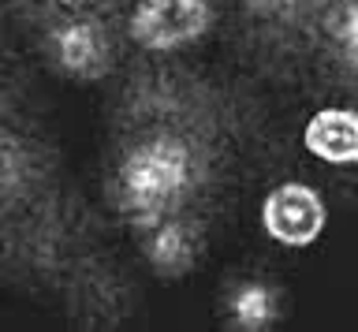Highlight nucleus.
<instances>
[{"label": "nucleus", "mask_w": 358, "mask_h": 332, "mask_svg": "<svg viewBox=\"0 0 358 332\" xmlns=\"http://www.w3.org/2000/svg\"><path fill=\"white\" fill-rule=\"evenodd\" d=\"M206 183V153L190 135L157 127L123 150L112 175V198L123 220L138 231L145 224L183 213Z\"/></svg>", "instance_id": "obj_1"}, {"label": "nucleus", "mask_w": 358, "mask_h": 332, "mask_svg": "<svg viewBox=\"0 0 358 332\" xmlns=\"http://www.w3.org/2000/svg\"><path fill=\"white\" fill-rule=\"evenodd\" d=\"M332 220L329 198L317 183L306 180H280L257 202V228L276 250L302 254L324 239Z\"/></svg>", "instance_id": "obj_2"}, {"label": "nucleus", "mask_w": 358, "mask_h": 332, "mask_svg": "<svg viewBox=\"0 0 358 332\" xmlns=\"http://www.w3.org/2000/svg\"><path fill=\"white\" fill-rule=\"evenodd\" d=\"M213 27H217L213 0H134L127 12V41L157 57L201 45Z\"/></svg>", "instance_id": "obj_3"}, {"label": "nucleus", "mask_w": 358, "mask_h": 332, "mask_svg": "<svg viewBox=\"0 0 358 332\" xmlns=\"http://www.w3.org/2000/svg\"><path fill=\"white\" fill-rule=\"evenodd\" d=\"M299 150L332 172L358 168V105H317L299 127Z\"/></svg>", "instance_id": "obj_4"}, {"label": "nucleus", "mask_w": 358, "mask_h": 332, "mask_svg": "<svg viewBox=\"0 0 358 332\" xmlns=\"http://www.w3.org/2000/svg\"><path fill=\"white\" fill-rule=\"evenodd\" d=\"M49 49L56 68L71 79H101L105 71H112V60H116V45H112L108 30L97 19L78 12H71L49 34Z\"/></svg>", "instance_id": "obj_5"}, {"label": "nucleus", "mask_w": 358, "mask_h": 332, "mask_svg": "<svg viewBox=\"0 0 358 332\" xmlns=\"http://www.w3.org/2000/svg\"><path fill=\"white\" fill-rule=\"evenodd\" d=\"M138 243H142V254H145V265L164 276V280H176V276H187L190 269L198 265L201 258V228L198 220L187 213H172L157 224H145L138 228Z\"/></svg>", "instance_id": "obj_6"}, {"label": "nucleus", "mask_w": 358, "mask_h": 332, "mask_svg": "<svg viewBox=\"0 0 358 332\" xmlns=\"http://www.w3.org/2000/svg\"><path fill=\"white\" fill-rule=\"evenodd\" d=\"M220 314L228 329L265 332V329H276L280 314H284V295L268 276H239L224 291Z\"/></svg>", "instance_id": "obj_7"}, {"label": "nucleus", "mask_w": 358, "mask_h": 332, "mask_svg": "<svg viewBox=\"0 0 358 332\" xmlns=\"http://www.w3.org/2000/svg\"><path fill=\"white\" fill-rule=\"evenodd\" d=\"M324 45L336 68L358 79V0H332L324 8Z\"/></svg>", "instance_id": "obj_8"}, {"label": "nucleus", "mask_w": 358, "mask_h": 332, "mask_svg": "<svg viewBox=\"0 0 358 332\" xmlns=\"http://www.w3.org/2000/svg\"><path fill=\"white\" fill-rule=\"evenodd\" d=\"M246 4H250L254 12H262V15H276V12H287V8H295L299 0H246Z\"/></svg>", "instance_id": "obj_9"}, {"label": "nucleus", "mask_w": 358, "mask_h": 332, "mask_svg": "<svg viewBox=\"0 0 358 332\" xmlns=\"http://www.w3.org/2000/svg\"><path fill=\"white\" fill-rule=\"evenodd\" d=\"M45 4L67 8V12H83V8H94V4H101V0H45Z\"/></svg>", "instance_id": "obj_10"}, {"label": "nucleus", "mask_w": 358, "mask_h": 332, "mask_svg": "<svg viewBox=\"0 0 358 332\" xmlns=\"http://www.w3.org/2000/svg\"><path fill=\"white\" fill-rule=\"evenodd\" d=\"M0 187H4V161H0Z\"/></svg>", "instance_id": "obj_11"}]
</instances>
